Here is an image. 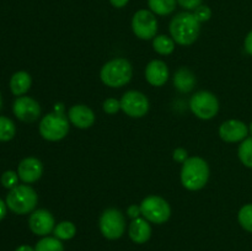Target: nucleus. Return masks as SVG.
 <instances>
[{
	"label": "nucleus",
	"mask_w": 252,
	"mask_h": 251,
	"mask_svg": "<svg viewBox=\"0 0 252 251\" xmlns=\"http://www.w3.org/2000/svg\"><path fill=\"white\" fill-rule=\"evenodd\" d=\"M171 38L180 46H191L201 32V22L191 12H180L170 22Z\"/></svg>",
	"instance_id": "1"
},
{
	"label": "nucleus",
	"mask_w": 252,
	"mask_h": 251,
	"mask_svg": "<svg viewBox=\"0 0 252 251\" xmlns=\"http://www.w3.org/2000/svg\"><path fill=\"white\" fill-rule=\"evenodd\" d=\"M211 175L209 165L203 157H191L182 164L181 184L189 191H199L207 185Z\"/></svg>",
	"instance_id": "2"
},
{
	"label": "nucleus",
	"mask_w": 252,
	"mask_h": 251,
	"mask_svg": "<svg viewBox=\"0 0 252 251\" xmlns=\"http://www.w3.org/2000/svg\"><path fill=\"white\" fill-rule=\"evenodd\" d=\"M133 76V68L126 58H115L102 65L100 79L108 88H122L127 85Z\"/></svg>",
	"instance_id": "3"
},
{
	"label": "nucleus",
	"mask_w": 252,
	"mask_h": 251,
	"mask_svg": "<svg viewBox=\"0 0 252 251\" xmlns=\"http://www.w3.org/2000/svg\"><path fill=\"white\" fill-rule=\"evenodd\" d=\"M37 202H38V196L31 186L17 185L16 187L10 189L5 203L10 211L22 216V214L32 213L36 208Z\"/></svg>",
	"instance_id": "4"
},
{
	"label": "nucleus",
	"mask_w": 252,
	"mask_h": 251,
	"mask_svg": "<svg viewBox=\"0 0 252 251\" xmlns=\"http://www.w3.org/2000/svg\"><path fill=\"white\" fill-rule=\"evenodd\" d=\"M38 129L43 139L48 142H59L68 135L69 120L65 113H48L41 120Z\"/></svg>",
	"instance_id": "5"
},
{
	"label": "nucleus",
	"mask_w": 252,
	"mask_h": 251,
	"mask_svg": "<svg viewBox=\"0 0 252 251\" xmlns=\"http://www.w3.org/2000/svg\"><path fill=\"white\" fill-rule=\"evenodd\" d=\"M139 206L142 216L149 223H166L170 217H171V207H170L169 202L162 198V197L157 196V194L145 197Z\"/></svg>",
	"instance_id": "6"
},
{
	"label": "nucleus",
	"mask_w": 252,
	"mask_h": 251,
	"mask_svg": "<svg viewBox=\"0 0 252 251\" xmlns=\"http://www.w3.org/2000/svg\"><path fill=\"white\" fill-rule=\"evenodd\" d=\"M101 234L108 240L122 238L126 231L125 214L117 208H107L102 212L98 219Z\"/></svg>",
	"instance_id": "7"
},
{
	"label": "nucleus",
	"mask_w": 252,
	"mask_h": 251,
	"mask_svg": "<svg viewBox=\"0 0 252 251\" xmlns=\"http://www.w3.org/2000/svg\"><path fill=\"white\" fill-rule=\"evenodd\" d=\"M189 108L197 118L203 121L212 120L219 112V101L209 91H198L189 100Z\"/></svg>",
	"instance_id": "8"
},
{
	"label": "nucleus",
	"mask_w": 252,
	"mask_h": 251,
	"mask_svg": "<svg viewBox=\"0 0 252 251\" xmlns=\"http://www.w3.org/2000/svg\"><path fill=\"white\" fill-rule=\"evenodd\" d=\"M133 33L140 39H153L157 36L158 21L154 12L149 10H138L132 19Z\"/></svg>",
	"instance_id": "9"
},
{
	"label": "nucleus",
	"mask_w": 252,
	"mask_h": 251,
	"mask_svg": "<svg viewBox=\"0 0 252 251\" xmlns=\"http://www.w3.org/2000/svg\"><path fill=\"white\" fill-rule=\"evenodd\" d=\"M121 110L132 118H142L149 111V100L143 93L129 90L121 98Z\"/></svg>",
	"instance_id": "10"
},
{
	"label": "nucleus",
	"mask_w": 252,
	"mask_h": 251,
	"mask_svg": "<svg viewBox=\"0 0 252 251\" xmlns=\"http://www.w3.org/2000/svg\"><path fill=\"white\" fill-rule=\"evenodd\" d=\"M14 115L22 122H34L41 116V106L34 98L29 96H19L12 105Z\"/></svg>",
	"instance_id": "11"
},
{
	"label": "nucleus",
	"mask_w": 252,
	"mask_h": 251,
	"mask_svg": "<svg viewBox=\"0 0 252 251\" xmlns=\"http://www.w3.org/2000/svg\"><path fill=\"white\" fill-rule=\"evenodd\" d=\"M29 226L38 236H48L56 228L53 214L47 209H36L29 218Z\"/></svg>",
	"instance_id": "12"
},
{
	"label": "nucleus",
	"mask_w": 252,
	"mask_h": 251,
	"mask_svg": "<svg viewBox=\"0 0 252 251\" xmlns=\"http://www.w3.org/2000/svg\"><path fill=\"white\" fill-rule=\"evenodd\" d=\"M248 126L239 120H228L219 127V137L226 143L243 142L248 137Z\"/></svg>",
	"instance_id": "13"
},
{
	"label": "nucleus",
	"mask_w": 252,
	"mask_h": 251,
	"mask_svg": "<svg viewBox=\"0 0 252 251\" xmlns=\"http://www.w3.org/2000/svg\"><path fill=\"white\" fill-rule=\"evenodd\" d=\"M42 174H43L42 161L33 157H25L17 167L19 179L25 184H33L37 180L41 179Z\"/></svg>",
	"instance_id": "14"
},
{
	"label": "nucleus",
	"mask_w": 252,
	"mask_h": 251,
	"mask_svg": "<svg viewBox=\"0 0 252 251\" xmlns=\"http://www.w3.org/2000/svg\"><path fill=\"white\" fill-rule=\"evenodd\" d=\"M68 120L79 129H88L95 123V113L86 105H74L68 110Z\"/></svg>",
	"instance_id": "15"
},
{
	"label": "nucleus",
	"mask_w": 252,
	"mask_h": 251,
	"mask_svg": "<svg viewBox=\"0 0 252 251\" xmlns=\"http://www.w3.org/2000/svg\"><path fill=\"white\" fill-rule=\"evenodd\" d=\"M145 79L150 85L157 88L165 85L169 79V68L166 63L160 59H154L150 62L145 68Z\"/></svg>",
	"instance_id": "16"
},
{
	"label": "nucleus",
	"mask_w": 252,
	"mask_h": 251,
	"mask_svg": "<svg viewBox=\"0 0 252 251\" xmlns=\"http://www.w3.org/2000/svg\"><path fill=\"white\" fill-rule=\"evenodd\" d=\"M129 239L135 244H145L152 238V226L144 217L132 219L128 226Z\"/></svg>",
	"instance_id": "17"
},
{
	"label": "nucleus",
	"mask_w": 252,
	"mask_h": 251,
	"mask_svg": "<svg viewBox=\"0 0 252 251\" xmlns=\"http://www.w3.org/2000/svg\"><path fill=\"white\" fill-rule=\"evenodd\" d=\"M174 86L180 91V93H189L193 90L194 85H196V76L194 74L189 70V68L177 69L174 74Z\"/></svg>",
	"instance_id": "18"
},
{
	"label": "nucleus",
	"mask_w": 252,
	"mask_h": 251,
	"mask_svg": "<svg viewBox=\"0 0 252 251\" xmlns=\"http://www.w3.org/2000/svg\"><path fill=\"white\" fill-rule=\"evenodd\" d=\"M32 84L31 75L27 71H17L10 79V90L15 96L25 95Z\"/></svg>",
	"instance_id": "19"
},
{
	"label": "nucleus",
	"mask_w": 252,
	"mask_h": 251,
	"mask_svg": "<svg viewBox=\"0 0 252 251\" xmlns=\"http://www.w3.org/2000/svg\"><path fill=\"white\" fill-rule=\"evenodd\" d=\"M175 44L176 42L165 34H159L153 38V48L160 56H169L175 51Z\"/></svg>",
	"instance_id": "20"
},
{
	"label": "nucleus",
	"mask_w": 252,
	"mask_h": 251,
	"mask_svg": "<svg viewBox=\"0 0 252 251\" xmlns=\"http://www.w3.org/2000/svg\"><path fill=\"white\" fill-rule=\"evenodd\" d=\"M177 0H148L150 11L160 16H166L176 9Z\"/></svg>",
	"instance_id": "21"
},
{
	"label": "nucleus",
	"mask_w": 252,
	"mask_h": 251,
	"mask_svg": "<svg viewBox=\"0 0 252 251\" xmlns=\"http://www.w3.org/2000/svg\"><path fill=\"white\" fill-rule=\"evenodd\" d=\"M53 234L56 238H58L59 240H70L74 236L76 235V226L73 221L64 220L61 221L56 225L54 228Z\"/></svg>",
	"instance_id": "22"
},
{
	"label": "nucleus",
	"mask_w": 252,
	"mask_h": 251,
	"mask_svg": "<svg viewBox=\"0 0 252 251\" xmlns=\"http://www.w3.org/2000/svg\"><path fill=\"white\" fill-rule=\"evenodd\" d=\"M34 251H64V245L56 236H43L37 241Z\"/></svg>",
	"instance_id": "23"
},
{
	"label": "nucleus",
	"mask_w": 252,
	"mask_h": 251,
	"mask_svg": "<svg viewBox=\"0 0 252 251\" xmlns=\"http://www.w3.org/2000/svg\"><path fill=\"white\" fill-rule=\"evenodd\" d=\"M238 155L240 161L245 165L246 167L252 169V137L246 138L239 145Z\"/></svg>",
	"instance_id": "24"
},
{
	"label": "nucleus",
	"mask_w": 252,
	"mask_h": 251,
	"mask_svg": "<svg viewBox=\"0 0 252 251\" xmlns=\"http://www.w3.org/2000/svg\"><path fill=\"white\" fill-rule=\"evenodd\" d=\"M16 127L10 118L0 116V142H7L15 137Z\"/></svg>",
	"instance_id": "25"
},
{
	"label": "nucleus",
	"mask_w": 252,
	"mask_h": 251,
	"mask_svg": "<svg viewBox=\"0 0 252 251\" xmlns=\"http://www.w3.org/2000/svg\"><path fill=\"white\" fill-rule=\"evenodd\" d=\"M238 220L246 231L252 233V203L241 207L238 213Z\"/></svg>",
	"instance_id": "26"
},
{
	"label": "nucleus",
	"mask_w": 252,
	"mask_h": 251,
	"mask_svg": "<svg viewBox=\"0 0 252 251\" xmlns=\"http://www.w3.org/2000/svg\"><path fill=\"white\" fill-rule=\"evenodd\" d=\"M0 181H1V185L5 187V188L12 189L14 187L17 186L19 175H17L16 172L9 170V171H5L4 174L1 175V179H0Z\"/></svg>",
	"instance_id": "27"
},
{
	"label": "nucleus",
	"mask_w": 252,
	"mask_h": 251,
	"mask_svg": "<svg viewBox=\"0 0 252 251\" xmlns=\"http://www.w3.org/2000/svg\"><path fill=\"white\" fill-rule=\"evenodd\" d=\"M103 111L107 115H116L121 110V101L115 97H108L103 101Z\"/></svg>",
	"instance_id": "28"
},
{
	"label": "nucleus",
	"mask_w": 252,
	"mask_h": 251,
	"mask_svg": "<svg viewBox=\"0 0 252 251\" xmlns=\"http://www.w3.org/2000/svg\"><path fill=\"white\" fill-rule=\"evenodd\" d=\"M194 17H196L197 20H198V22H207L209 19L212 17V10L209 9L207 5H199L198 7H196L194 9V12H193Z\"/></svg>",
	"instance_id": "29"
},
{
	"label": "nucleus",
	"mask_w": 252,
	"mask_h": 251,
	"mask_svg": "<svg viewBox=\"0 0 252 251\" xmlns=\"http://www.w3.org/2000/svg\"><path fill=\"white\" fill-rule=\"evenodd\" d=\"M172 157L176 162H180V164H184L187 159H189V153H187L186 149L184 148H176L172 153Z\"/></svg>",
	"instance_id": "30"
},
{
	"label": "nucleus",
	"mask_w": 252,
	"mask_h": 251,
	"mask_svg": "<svg viewBox=\"0 0 252 251\" xmlns=\"http://www.w3.org/2000/svg\"><path fill=\"white\" fill-rule=\"evenodd\" d=\"M180 5L186 10H194L201 5L202 0H177Z\"/></svg>",
	"instance_id": "31"
},
{
	"label": "nucleus",
	"mask_w": 252,
	"mask_h": 251,
	"mask_svg": "<svg viewBox=\"0 0 252 251\" xmlns=\"http://www.w3.org/2000/svg\"><path fill=\"white\" fill-rule=\"evenodd\" d=\"M127 216L132 219H135L138 218V217L142 216L140 206H138V204H130V206L127 208Z\"/></svg>",
	"instance_id": "32"
},
{
	"label": "nucleus",
	"mask_w": 252,
	"mask_h": 251,
	"mask_svg": "<svg viewBox=\"0 0 252 251\" xmlns=\"http://www.w3.org/2000/svg\"><path fill=\"white\" fill-rule=\"evenodd\" d=\"M245 51L248 52L250 56H252V30L249 32V34L245 38Z\"/></svg>",
	"instance_id": "33"
},
{
	"label": "nucleus",
	"mask_w": 252,
	"mask_h": 251,
	"mask_svg": "<svg viewBox=\"0 0 252 251\" xmlns=\"http://www.w3.org/2000/svg\"><path fill=\"white\" fill-rule=\"evenodd\" d=\"M128 1H129V0H110L111 4H112L115 7H117V9H121V7L126 6V5L128 4Z\"/></svg>",
	"instance_id": "34"
},
{
	"label": "nucleus",
	"mask_w": 252,
	"mask_h": 251,
	"mask_svg": "<svg viewBox=\"0 0 252 251\" xmlns=\"http://www.w3.org/2000/svg\"><path fill=\"white\" fill-rule=\"evenodd\" d=\"M5 216H6V203H4V201L0 199V220L4 219Z\"/></svg>",
	"instance_id": "35"
},
{
	"label": "nucleus",
	"mask_w": 252,
	"mask_h": 251,
	"mask_svg": "<svg viewBox=\"0 0 252 251\" xmlns=\"http://www.w3.org/2000/svg\"><path fill=\"white\" fill-rule=\"evenodd\" d=\"M53 112H57V113H65V107H64L63 103H56L54 105V110Z\"/></svg>",
	"instance_id": "36"
},
{
	"label": "nucleus",
	"mask_w": 252,
	"mask_h": 251,
	"mask_svg": "<svg viewBox=\"0 0 252 251\" xmlns=\"http://www.w3.org/2000/svg\"><path fill=\"white\" fill-rule=\"evenodd\" d=\"M15 251H34V248H32V246L30 245H21L19 246Z\"/></svg>",
	"instance_id": "37"
},
{
	"label": "nucleus",
	"mask_w": 252,
	"mask_h": 251,
	"mask_svg": "<svg viewBox=\"0 0 252 251\" xmlns=\"http://www.w3.org/2000/svg\"><path fill=\"white\" fill-rule=\"evenodd\" d=\"M1 106H2V98H1V94H0V110H1Z\"/></svg>",
	"instance_id": "38"
},
{
	"label": "nucleus",
	"mask_w": 252,
	"mask_h": 251,
	"mask_svg": "<svg viewBox=\"0 0 252 251\" xmlns=\"http://www.w3.org/2000/svg\"><path fill=\"white\" fill-rule=\"evenodd\" d=\"M249 130H250V133H251V135H252V122H251V125H250V128H249Z\"/></svg>",
	"instance_id": "39"
}]
</instances>
